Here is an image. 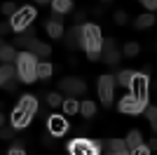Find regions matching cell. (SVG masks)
<instances>
[{
	"instance_id": "1",
	"label": "cell",
	"mask_w": 157,
	"mask_h": 155,
	"mask_svg": "<svg viewBox=\"0 0 157 155\" xmlns=\"http://www.w3.org/2000/svg\"><path fill=\"white\" fill-rule=\"evenodd\" d=\"M17 73H19L21 82H35L38 80V57L26 50L17 54Z\"/></svg>"
},
{
	"instance_id": "2",
	"label": "cell",
	"mask_w": 157,
	"mask_h": 155,
	"mask_svg": "<svg viewBox=\"0 0 157 155\" xmlns=\"http://www.w3.org/2000/svg\"><path fill=\"white\" fill-rule=\"evenodd\" d=\"M101 28L94 24H85L82 26V40H80V47H85L87 54L92 52H101Z\"/></svg>"
},
{
	"instance_id": "3",
	"label": "cell",
	"mask_w": 157,
	"mask_h": 155,
	"mask_svg": "<svg viewBox=\"0 0 157 155\" xmlns=\"http://www.w3.org/2000/svg\"><path fill=\"white\" fill-rule=\"evenodd\" d=\"M33 21H35V10H33L31 5H24V7H19V10L12 14V19H10V28H12L14 33H21L24 28H28Z\"/></svg>"
},
{
	"instance_id": "4",
	"label": "cell",
	"mask_w": 157,
	"mask_h": 155,
	"mask_svg": "<svg viewBox=\"0 0 157 155\" xmlns=\"http://www.w3.org/2000/svg\"><path fill=\"white\" fill-rule=\"evenodd\" d=\"M103 141H89V139H75L68 143L71 155H101Z\"/></svg>"
},
{
	"instance_id": "5",
	"label": "cell",
	"mask_w": 157,
	"mask_h": 155,
	"mask_svg": "<svg viewBox=\"0 0 157 155\" xmlns=\"http://www.w3.org/2000/svg\"><path fill=\"white\" fill-rule=\"evenodd\" d=\"M129 94L131 97H136L141 103H145L148 106V75L145 73H136L134 71V75H131V82H129Z\"/></svg>"
},
{
	"instance_id": "6",
	"label": "cell",
	"mask_w": 157,
	"mask_h": 155,
	"mask_svg": "<svg viewBox=\"0 0 157 155\" xmlns=\"http://www.w3.org/2000/svg\"><path fill=\"white\" fill-rule=\"evenodd\" d=\"M113 89H115V78L113 75H101L98 78V97L105 108H110L113 103Z\"/></svg>"
},
{
	"instance_id": "7",
	"label": "cell",
	"mask_w": 157,
	"mask_h": 155,
	"mask_svg": "<svg viewBox=\"0 0 157 155\" xmlns=\"http://www.w3.org/2000/svg\"><path fill=\"white\" fill-rule=\"evenodd\" d=\"M59 89L63 92V94H68V97H82L87 89V85L80 80V78H63L59 82Z\"/></svg>"
},
{
	"instance_id": "8",
	"label": "cell",
	"mask_w": 157,
	"mask_h": 155,
	"mask_svg": "<svg viewBox=\"0 0 157 155\" xmlns=\"http://www.w3.org/2000/svg\"><path fill=\"white\" fill-rule=\"evenodd\" d=\"M120 110H122V113H129V115H138V113L145 110V103H141L136 97L127 94V97H122V101H120Z\"/></svg>"
},
{
	"instance_id": "9",
	"label": "cell",
	"mask_w": 157,
	"mask_h": 155,
	"mask_svg": "<svg viewBox=\"0 0 157 155\" xmlns=\"http://www.w3.org/2000/svg\"><path fill=\"white\" fill-rule=\"evenodd\" d=\"M47 127H49V134L52 136H63L68 132V120L63 115H52L47 120Z\"/></svg>"
},
{
	"instance_id": "10",
	"label": "cell",
	"mask_w": 157,
	"mask_h": 155,
	"mask_svg": "<svg viewBox=\"0 0 157 155\" xmlns=\"http://www.w3.org/2000/svg\"><path fill=\"white\" fill-rule=\"evenodd\" d=\"M26 52H31V54H35V57H49V45H45V42H40V40L31 38L26 45Z\"/></svg>"
},
{
	"instance_id": "11",
	"label": "cell",
	"mask_w": 157,
	"mask_h": 155,
	"mask_svg": "<svg viewBox=\"0 0 157 155\" xmlns=\"http://www.w3.org/2000/svg\"><path fill=\"white\" fill-rule=\"evenodd\" d=\"M33 120V115H28L26 110H21V108H14V113H12V127L14 129H24V127H28V122Z\"/></svg>"
},
{
	"instance_id": "12",
	"label": "cell",
	"mask_w": 157,
	"mask_h": 155,
	"mask_svg": "<svg viewBox=\"0 0 157 155\" xmlns=\"http://www.w3.org/2000/svg\"><path fill=\"white\" fill-rule=\"evenodd\" d=\"M143 143V134L138 132V129H131L129 134H127V139H124V146H127V150H134V148H138Z\"/></svg>"
},
{
	"instance_id": "13",
	"label": "cell",
	"mask_w": 157,
	"mask_h": 155,
	"mask_svg": "<svg viewBox=\"0 0 157 155\" xmlns=\"http://www.w3.org/2000/svg\"><path fill=\"white\" fill-rule=\"evenodd\" d=\"M120 59H122V52H117V47H113V50H103L101 61H105V64H110V66H117Z\"/></svg>"
},
{
	"instance_id": "14",
	"label": "cell",
	"mask_w": 157,
	"mask_h": 155,
	"mask_svg": "<svg viewBox=\"0 0 157 155\" xmlns=\"http://www.w3.org/2000/svg\"><path fill=\"white\" fill-rule=\"evenodd\" d=\"M14 75H17V68H14L12 64H2L0 66V87H2L7 80H12Z\"/></svg>"
},
{
	"instance_id": "15",
	"label": "cell",
	"mask_w": 157,
	"mask_h": 155,
	"mask_svg": "<svg viewBox=\"0 0 157 155\" xmlns=\"http://www.w3.org/2000/svg\"><path fill=\"white\" fill-rule=\"evenodd\" d=\"M49 5L54 7V12H56V14H66V12H71V10H73V0H52Z\"/></svg>"
},
{
	"instance_id": "16",
	"label": "cell",
	"mask_w": 157,
	"mask_h": 155,
	"mask_svg": "<svg viewBox=\"0 0 157 155\" xmlns=\"http://www.w3.org/2000/svg\"><path fill=\"white\" fill-rule=\"evenodd\" d=\"M0 59H2V64H12L17 59V50L12 45H2L0 47Z\"/></svg>"
},
{
	"instance_id": "17",
	"label": "cell",
	"mask_w": 157,
	"mask_h": 155,
	"mask_svg": "<svg viewBox=\"0 0 157 155\" xmlns=\"http://www.w3.org/2000/svg\"><path fill=\"white\" fill-rule=\"evenodd\" d=\"M61 106H63V113L66 115H75V113H80V103L75 101V99H63V103H61Z\"/></svg>"
},
{
	"instance_id": "18",
	"label": "cell",
	"mask_w": 157,
	"mask_h": 155,
	"mask_svg": "<svg viewBox=\"0 0 157 155\" xmlns=\"http://www.w3.org/2000/svg\"><path fill=\"white\" fill-rule=\"evenodd\" d=\"M152 24H155V17H152V14H141V17H136V21H134L136 28H150Z\"/></svg>"
},
{
	"instance_id": "19",
	"label": "cell",
	"mask_w": 157,
	"mask_h": 155,
	"mask_svg": "<svg viewBox=\"0 0 157 155\" xmlns=\"http://www.w3.org/2000/svg\"><path fill=\"white\" fill-rule=\"evenodd\" d=\"M103 146H108V150L110 153H122V150H127L124 141L122 139H110V141H103Z\"/></svg>"
},
{
	"instance_id": "20",
	"label": "cell",
	"mask_w": 157,
	"mask_h": 155,
	"mask_svg": "<svg viewBox=\"0 0 157 155\" xmlns=\"http://www.w3.org/2000/svg\"><path fill=\"white\" fill-rule=\"evenodd\" d=\"M80 113L85 117H94L96 115V106H94V101H82L80 103Z\"/></svg>"
},
{
	"instance_id": "21",
	"label": "cell",
	"mask_w": 157,
	"mask_h": 155,
	"mask_svg": "<svg viewBox=\"0 0 157 155\" xmlns=\"http://www.w3.org/2000/svg\"><path fill=\"white\" fill-rule=\"evenodd\" d=\"M47 33H49L52 38H61V35H63V26L56 24V21H47Z\"/></svg>"
},
{
	"instance_id": "22",
	"label": "cell",
	"mask_w": 157,
	"mask_h": 155,
	"mask_svg": "<svg viewBox=\"0 0 157 155\" xmlns=\"http://www.w3.org/2000/svg\"><path fill=\"white\" fill-rule=\"evenodd\" d=\"M131 75H134V71H120L117 75H115V82H117V85H122V87H129Z\"/></svg>"
},
{
	"instance_id": "23",
	"label": "cell",
	"mask_w": 157,
	"mask_h": 155,
	"mask_svg": "<svg viewBox=\"0 0 157 155\" xmlns=\"http://www.w3.org/2000/svg\"><path fill=\"white\" fill-rule=\"evenodd\" d=\"M52 78V64H38V80H49Z\"/></svg>"
},
{
	"instance_id": "24",
	"label": "cell",
	"mask_w": 157,
	"mask_h": 155,
	"mask_svg": "<svg viewBox=\"0 0 157 155\" xmlns=\"http://www.w3.org/2000/svg\"><path fill=\"white\" fill-rule=\"evenodd\" d=\"M138 52H141L138 42H127V45H124V50H122V54H127V57H136Z\"/></svg>"
},
{
	"instance_id": "25",
	"label": "cell",
	"mask_w": 157,
	"mask_h": 155,
	"mask_svg": "<svg viewBox=\"0 0 157 155\" xmlns=\"http://www.w3.org/2000/svg\"><path fill=\"white\" fill-rule=\"evenodd\" d=\"M47 103H49L52 108H56V106H61V103H63V97H61V94H56V92H52V94H47Z\"/></svg>"
},
{
	"instance_id": "26",
	"label": "cell",
	"mask_w": 157,
	"mask_h": 155,
	"mask_svg": "<svg viewBox=\"0 0 157 155\" xmlns=\"http://www.w3.org/2000/svg\"><path fill=\"white\" fill-rule=\"evenodd\" d=\"M148 122L152 125V129L157 127V108L155 106H148Z\"/></svg>"
},
{
	"instance_id": "27",
	"label": "cell",
	"mask_w": 157,
	"mask_h": 155,
	"mask_svg": "<svg viewBox=\"0 0 157 155\" xmlns=\"http://www.w3.org/2000/svg\"><path fill=\"white\" fill-rule=\"evenodd\" d=\"M0 139L12 141V139H14V127H2V129H0Z\"/></svg>"
},
{
	"instance_id": "28",
	"label": "cell",
	"mask_w": 157,
	"mask_h": 155,
	"mask_svg": "<svg viewBox=\"0 0 157 155\" xmlns=\"http://www.w3.org/2000/svg\"><path fill=\"white\" fill-rule=\"evenodd\" d=\"M14 12H17V5H14V2H5V5H2V14H7V17H12Z\"/></svg>"
},
{
	"instance_id": "29",
	"label": "cell",
	"mask_w": 157,
	"mask_h": 155,
	"mask_svg": "<svg viewBox=\"0 0 157 155\" xmlns=\"http://www.w3.org/2000/svg\"><path fill=\"white\" fill-rule=\"evenodd\" d=\"M129 155H150V150H148V146H138V148H134V150H129Z\"/></svg>"
},
{
	"instance_id": "30",
	"label": "cell",
	"mask_w": 157,
	"mask_h": 155,
	"mask_svg": "<svg viewBox=\"0 0 157 155\" xmlns=\"http://www.w3.org/2000/svg\"><path fill=\"white\" fill-rule=\"evenodd\" d=\"M115 21H117L120 26H124V24H127V12H122V10H117V12H115Z\"/></svg>"
},
{
	"instance_id": "31",
	"label": "cell",
	"mask_w": 157,
	"mask_h": 155,
	"mask_svg": "<svg viewBox=\"0 0 157 155\" xmlns=\"http://www.w3.org/2000/svg\"><path fill=\"white\" fill-rule=\"evenodd\" d=\"M2 89H7V92H14V89H17V80H14V78H12V80H7V82L2 85Z\"/></svg>"
},
{
	"instance_id": "32",
	"label": "cell",
	"mask_w": 157,
	"mask_h": 155,
	"mask_svg": "<svg viewBox=\"0 0 157 155\" xmlns=\"http://www.w3.org/2000/svg\"><path fill=\"white\" fill-rule=\"evenodd\" d=\"M141 5H143L145 10H150V12H152V10L157 7V0H141Z\"/></svg>"
},
{
	"instance_id": "33",
	"label": "cell",
	"mask_w": 157,
	"mask_h": 155,
	"mask_svg": "<svg viewBox=\"0 0 157 155\" xmlns=\"http://www.w3.org/2000/svg\"><path fill=\"white\" fill-rule=\"evenodd\" d=\"M12 28H10V24H0V35H5V33H10Z\"/></svg>"
},
{
	"instance_id": "34",
	"label": "cell",
	"mask_w": 157,
	"mask_h": 155,
	"mask_svg": "<svg viewBox=\"0 0 157 155\" xmlns=\"http://www.w3.org/2000/svg\"><path fill=\"white\" fill-rule=\"evenodd\" d=\"M10 155H26V153H24V148H12Z\"/></svg>"
},
{
	"instance_id": "35",
	"label": "cell",
	"mask_w": 157,
	"mask_h": 155,
	"mask_svg": "<svg viewBox=\"0 0 157 155\" xmlns=\"http://www.w3.org/2000/svg\"><path fill=\"white\" fill-rule=\"evenodd\" d=\"M12 148H24V141H21V139H17V141L12 143Z\"/></svg>"
},
{
	"instance_id": "36",
	"label": "cell",
	"mask_w": 157,
	"mask_h": 155,
	"mask_svg": "<svg viewBox=\"0 0 157 155\" xmlns=\"http://www.w3.org/2000/svg\"><path fill=\"white\" fill-rule=\"evenodd\" d=\"M42 143H45V146H52L54 141H52V136H45V139H42Z\"/></svg>"
},
{
	"instance_id": "37",
	"label": "cell",
	"mask_w": 157,
	"mask_h": 155,
	"mask_svg": "<svg viewBox=\"0 0 157 155\" xmlns=\"http://www.w3.org/2000/svg\"><path fill=\"white\" fill-rule=\"evenodd\" d=\"M35 2H38V5H49L52 0H35Z\"/></svg>"
},
{
	"instance_id": "38",
	"label": "cell",
	"mask_w": 157,
	"mask_h": 155,
	"mask_svg": "<svg viewBox=\"0 0 157 155\" xmlns=\"http://www.w3.org/2000/svg\"><path fill=\"white\" fill-rule=\"evenodd\" d=\"M108 155H129V150H122V153H108Z\"/></svg>"
},
{
	"instance_id": "39",
	"label": "cell",
	"mask_w": 157,
	"mask_h": 155,
	"mask_svg": "<svg viewBox=\"0 0 157 155\" xmlns=\"http://www.w3.org/2000/svg\"><path fill=\"white\" fill-rule=\"evenodd\" d=\"M2 120H5V117H2V115H0V127H2Z\"/></svg>"
},
{
	"instance_id": "40",
	"label": "cell",
	"mask_w": 157,
	"mask_h": 155,
	"mask_svg": "<svg viewBox=\"0 0 157 155\" xmlns=\"http://www.w3.org/2000/svg\"><path fill=\"white\" fill-rule=\"evenodd\" d=\"M0 47H2V40H0Z\"/></svg>"
}]
</instances>
